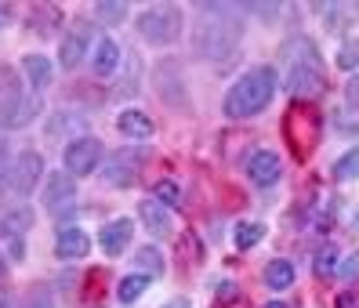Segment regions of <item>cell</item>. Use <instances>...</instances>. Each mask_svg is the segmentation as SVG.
I'll return each mask as SVG.
<instances>
[{"mask_svg": "<svg viewBox=\"0 0 359 308\" xmlns=\"http://www.w3.org/2000/svg\"><path fill=\"white\" fill-rule=\"evenodd\" d=\"M163 308H189V298H175V301H167Z\"/></svg>", "mask_w": 359, "mask_h": 308, "instance_id": "obj_34", "label": "cell"}, {"mask_svg": "<svg viewBox=\"0 0 359 308\" xmlns=\"http://www.w3.org/2000/svg\"><path fill=\"white\" fill-rule=\"evenodd\" d=\"M207 15H215V22H200L196 29V51L207 58V62H229L240 48V26L229 22L232 11L229 8H203Z\"/></svg>", "mask_w": 359, "mask_h": 308, "instance_id": "obj_2", "label": "cell"}, {"mask_svg": "<svg viewBox=\"0 0 359 308\" xmlns=\"http://www.w3.org/2000/svg\"><path fill=\"white\" fill-rule=\"evenodd\" d=\"M0 308H18V304H15V301H11V298L4 294V298H0Z\"/></svg>", "mask_w": 359, "mask_h": 308, "instance_id": "obj_35", "label": "cell"}, {"mask_svg": "<svg viewBox=\"0 0 359 308\" xmlns=\"http://www.w3.org/2000/svg\"><path fill=\"white\" fill-rule=\"evenodd\" d=\"M22 69H26V76H29V84L40 91V88H48L51 84V58H44V55H26L22 58Z\"/></svg>", "mask_w": 359, "mask_h": 308, "instance_id": "obj_16", "label": "cell"}, {"mask_svg": "<svg viewBox=\"0 0 359 308\" xmlns=\"http://www.w3.org/2000/svg\"><path fill=\"white\" fill-rule=\"evenodd\" d=\"M88 48H91V33H88V26H76V29H69V36L62 40V51H58V62L66 69H76L83 58H88Z\"/></svg>", "mask_w": 359, "mask_h": 308, "instance_id": "obj_12", "label": "cell"}, {"mask_svg": "<svg viewBox=\"0 0 359 308\" xmlns=\"http://www.w3.org/2000/svg\"><path fill=\"white\" fill-rule=\"evenodd\" d=\"M272 94H276V69H272V66L247 69L236 84L229 88V94H225V116L229 120L258 116L272 102Z\"/></svg>", "mask_w": 359, "mask_h": 308, "instance_id": "obj_1", "label": "cell"}, {"mask_svg": "<svg viewBox=\"0 0 359 308\" xmlns=\"http://www.w3.org/2000/svg\"><path fill=\"white\" fill-rule=\"evenodd\" d=\"M138 33L149 40L156 48H167L182 36V11L178 8H167V4H156V8H145L138 15Z\"/></svg>", "mask_w": 359, "mask_h": 308, "instance_id": "obj_3", "label": "cell"}, {"mask_svg": "<svg viewBox=\"0 0 359 308\" xmlns=\"http://www.w3.org/2000/svg\"><path fill=\"white\" fill-rule=\"evenodd\" d=\"M4 272H8V261H4V258H0V276H4Z\"/></svg>", "mask_w": 359, "mask_h": 308, "instance_id": "obj_38", "label": "cell"}, {"mask_svg": "<svg viewBox=\"0 0 359 308\" xmlns=\"http://www.w3.org/2000/svg\"><path fill=\"white\" fill-rule=\"evenodd\" d=\"M62 156H66V171H69L73 178H88V174H95L98 160H102V141L91 138V134L73 138Z\"/></svg>", "mask_w": 359, "mask_h": 308, "instance_id": "obj_6", "label": "cell"}, {"mask_svg": "<svg viewBox=\"0 0 359 308\" xmlns=\"http://www.w3.org/2000/svg\"><path fill=\"white\" fill-rule=\"evenodd\" d=\"M145 286H149V276H123L120 286H116V298L123 304H135L142 294H145Z\"/></svg>", "mask_w": 359, "mask_h": 308, "instance_id": "obj_21", "label": "cell"}, {"mask_svg": "<svg viewBox=\"0 0 359 308\" xmlns=\"http://www.w3.org/2000/svg\"><path fill=\"white\" fill-rule=\"evenodd\" d=\"M348 102H352V106L359 102V80H352V84H348Z\"/></svg>", "mask_w": 359, "mask_h": 308, "instance_id": "obj_33", "label": "cell"}, {"mask_svg": "<svg viewBox=\"0 0 359 308\" xmlns=\"http://www.w3.org/2000/svg\"><path fill=\"white\" fill-rule=\"evenodd\" d=\"M55 254L62 261H80L91 254V236L80 229V225H66L58 236H55Z\"/></svg>", "mask_w": 359, "mask_h": 308, "instance_id": "obj_8", "label": "cell"}, {"mask_svg": "<svg viewBox=\"0 0 359 308\" xmlns=\"http://www.w3.org/2000/svg\"><path fill=\"white\" fill-rule=\"evenodd\" d=\"M131 236H135V225H131V218H113L109 225H102L98 229V246L105 254H123L128 251V243H131Z\"/></svg>", "mask_w": 359, "mask_h": 308, "instance_id": "obj_9", "label": "cell"}, {"mask_svg": "<svg viewBox=\"0 0 359 308\" xmlns=\"http://www.w3.org/2000/svg\"><path fill=\"white\" fill-rule=\"evenodd\" d=\"M337 308H359V294H341L337 298Z\"/></svg>", "mask_w": 359, "mask_h": 308, "instance_id": "obj_29", "label": "cell"}, {"mask_svg": "<svg viewBox=\"0 0 359 308\" xmlns=\"http://www.w3.org/2000/svg\"><path fill=\"white\" fill-rule=\"evenodd\" d=\"M8 26H11V8L0 4V29H8Z\"/></svg>", "mask_w": 359, "mask_h": 308, "instance_id": "obj_30", "label": "cell"}, {"mask_svg": "<svg viewBox=\"0 0 359 308\" xmlns=\"http://www.w3.org/2000/svg\"><path fill=\"white\" fill-rule=\"evenodd\" d=\"M337 272H341L345 279H359V251H355L352 258H345V265H341Z\"/></svg>", "mask_w": 359, "mask_h": 308, "instance_id": "obj_27", "label": "cell"}, {"mask_svg": "<svg viewBox=\"0 0 359 308\" xmlns=\"http://www.w3.org/2000/svg\"><path fill=\"white\" fill-rule=\"evenodd\" d=\"M218 298H222V301H232V283H222V286H218Z\"/></svg>", "mask_w": 359, "mask_h": 308, "instance_id": "obj_32", "label": "cell"}, {"mask_svg": "<svg viewBox=\"0 0 359 308\" xmlns=\"http://www.w3.org/2000/svg\"><path fill=\"white\" fill-rule=\"evenodd\" d=\"M135 163H123V156H116V160H109L105 163V171H102V178L109 181V185H116V189H128V185H135Z\"/></svg>", "mask_w": 359, "mask_h": 308, "instance_id": "obj_17", "label": "cell"}, {"mask_svg": "<svg viewBox=\"0 0 359 308\" xmlns=\"http://www.w3.org/2000/svg\"><path fill=\"white\" fill-rule=\"evenodd\" d=\"M26 308H51V294L48 290H33L26 298Z\"/></svg>", "mask_w": 359, "mask_h": 308, "instance_id": "obj_28", "label": "cell"}, {"mask_svg": "<svg viewBox=\"0 0 359 308\" xmlns=\"http://www.w3.org/2000/svg\"><path fill=\"white\" fill-rule=\"evenodd\" d=\"M294 265L290 261H283V258H276V261H269V269H265V283L272 286V290H287V286L294 283Z\"/></svg>", "mask_w": 359, "mask_h": 308, "instance_id": "obj_18", "label": "cell"}, {"mask_svg": "<svg viewBox=\"0 0 359 308\" xmlns=\"http://www.w3.org/2000/svg\"><path fill=\"white\" fill-rule=\"evenodd\" d=\"M337 66L341 69H359V36H352V40H345L341 48H337Z\"/></svg>", "mask_w": 359, "mask_h": 308, "instance_id": "obj_24", "label": "cell"}, {"mask_svg": "<svg viewBox=\"0 0 359 308\" xmlns=\"http://www.w3.org/2000/svg\"><path fill=\"white\" fill-rule=\"evenodd\" d=\"M40 174H44V156L36 149H22L15 156L11 171H8V185L15 196H29L36 185H40Z\"/></svg>", "mask_w": 359, "mask_h": 308, "instance_id": "obj_5", "label": "cell"}, {"mask_svg": "<svg viewBox=\"0 0 359 308\" xmlns=\"http://www.w3.org/2000/svg\"><path fill=\"white\" fill-rule=\"evenodd\" d=\"M135 261H138V269H142V276H163V254L156 251V243H149V246H142V251L135 254Z\"/></svg>", "mask_w": 359, "mask_h": 308, "instance_id": "obj_20", "label": "cell"}, {"mask_svg": "<svg viewBox=\"0 0 359 308\" xmlns=\"http://www.w3.org/2000/svg\"><path fill=\"white\" fill-rule=\"evenodd\" d=\"M116 131L128 134V138H149L153 134V120L145 116L142 109H123L116 116Z\"/></svg>", "mask_w": 359, "mask_h": 308, "instance_id": "obj_15", "label": "cell"}, {"mask_svg": "<svg viewBox=\"0 0 359 308\" xmlns=\"http://www.w3.org/2000/svg\"><path fill=\"white\" fill-rule=\"evenodd\" d=\"M95 11L105 22H123V18H128V4H98Z\"/></svg>", "mask_w": 359, "mask_h": 308, "instance_id": "obj_26", "label": "cell"}, {"mask_svg": "<svg viewBox=\"0 0 359 308\" xmlns=\"http://www.w3.org/2000/svg\"><path fill=\"white\" fill-rule=\"evenodd\" d=\"M36 113H40V94H22L18 88L0 91V131L29 127Z\"/></svg>", "mask_w": 359, "mask_h": 308, "instance_id": "obj_4", "label": "cell"}, {"mask_svg": "<svg viewBox=\"0 0 359 308\" xmlns=\"http://www.w3.org/2000/svg\"><path fill=\"white\" fill-rule=\"evenodd\" d=\"M116 66H120L116 40H113V36H98V44H95V51H91V69H95L98 76H109V73H116Z\"/></svg>", "mask_w": 359, "mask_h": 308, "instance_id": "obj_13", "label": "cell"}, {"mask_svg": "<svg viewBox=\"0 0 359 308\" xmlns=\"http://www.w3.org/2000/svg\"><path fill=\"white\" fill-rule=\"evenodd\" d=\"M11 167H8V149H4V141H0V174H8Z\"/></svg>", "mask_w": 359, "mask_h": 308, "instance_id": "obj_31", "label": "cell"}, {"mask_svg": "<svg viewBox=\"0 0 359 308\" xmlns=\"http://www.w3.org/2000/svg\"><path fill=\"white\" fill-rule=\"evenodd\" d=\"M265 308H287V304H283V301H269Z\"/></svg>", "mask_w": 359, "mask_h": 308, "instance_id": "obj_37", "label": "cell"}, {"mask_svg": "<svg viewBox=\"0 0 359 308\" xmlns=\"http://www.w3.org/2000/svg\"><path fill=\"white\" fill-rule=\"evenodd\" d=\"M334 178H337V181H352V178H359V146L348 149L341 160L334 163Z\"/></svg>", "mask_w": 359, "mask_h": 308, "instance_id": "obj_22", "label": "cell"}, {"mask_svg": "<svg viewBox=\"0 0 359 308\" xmlns=\"http://www.w3.org/2000/svg\"><path fill=\"white\" fill-rule=\"evenodd\" d=\"M247 174H250V181H255L258 189H272V185L280 181V156L269 153V149L255 153L250 163H247Z\"/></svg>", "mask_w": 359, "mask_h": 308, "instance_id": "obj_11", "label": "cell"}, {"mask_svg": "<svg viewBox=\"0 0 359 308\" xmlns=\"http://www.w3.org/2000/svg\"><path fill=\"white\" fill-rule=\"evenodd\" d=\"M352 232H355V236H359V211H355V214H352Z\"/></svg>", "mask_w": 359, "mask_h": 308, "instance_id": "obj_36", "label": "cell"}, {"mask_svg": "<svg viewBox=\"0 0 359 308\" xmlns=\"http://www.w3.org/2000/svg\"><path fill=\"white\" fill-rule=\"evenodd\" d=\"M73 196H76V181L69 171H55L48 174L44 181V192H40V203L51 211V214H62L66 207H73Z\"/></svg>", "mask_w": 359, "mask_h": 308, "instance_id": "obj_7", "label": "cell"}, {"mask_svg": "<svg viewBox=\"0 0 359 308\" xmlns=\"http://www.w3.org/2000/svg\"><path fill=\"white\" fill-rule=\"evenodd\" d=\"M153 200L156 203H163V207H182V189L175 181H156V192H153Z\"/></svg>", "mask_w": 359, "mask_h": 308, "instance_id": "obj_23", "label": "cell"}, {"mask_svg": "<svg viewBox=\"0 0 359 308\" xmlns=\"http://www.w3.org/2000/svg\"><path fill=\"white\" fill-rule=\"evenodd\" d=\"M334 269H337V246L327 243V246H320V254H316V272H320V276H330Z\"/></svg>", "mask_w": 359, "mask_h": 308, "instance_id": "obj_25", "label": "cell"}, {"mask_svg": "<svg viewBox=\"0 0 359 308\" xmlns=\"http://www.w3.org/2000/svg\"><path fill=\"white\" fill-rule=\"evenodd\" d=\"M262 236H265V225H258V221H240L236 232H232V243H236L240 251H250V246L262 243Z\"/></svg>", "mask_w": 359, "mask_h": 308, "instance_id": "obj_19", "label": "cell"}, {"mask_svg": "<svg viewBox=\"0 0 359 308\" xmlns=\"http://www.w3.org/2000/svg\"><path fill=\"white\" fill-rule=\"evenodd\" d=\"M138 218L145 221V229L156 232L160 239H163V236H171V214H167L163 203H156V200H142V203H138Z\"/></svg>", "mask_w": 359, "mask_h": 308, "instance_id": "obj_14", "label": "cell"}, {"mask_svg": "<svg viewBox=\"0 0 359 308\" xmlns=\"http://www.w3.org/2000/svg\"><path fill=\"white\" fill-rule=\"evenodd\" d=\"M287 88L298 94V98H316V94L327 88V80H323V73L316 69V66H298V62H294L290 73H287Z\"/></svg>", "mask_w": 359, "mask_h": 308, "instance_id": "obj_10", "label": "cell"}]
</instances>
